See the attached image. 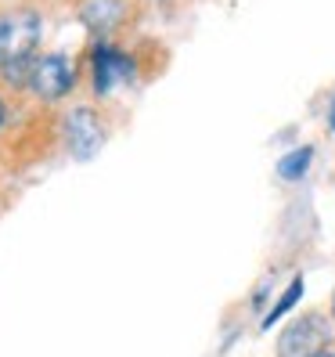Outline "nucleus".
Returning <instances> with one entry per match:
<instances>
[{"mask_svg":"<svg viewBox=\"0 0 335 357\" xmlns=\"http://www.w3.org/2000/svg\"><path fill=\"white\" fill-rule=\"evenodd\" d=\"M83 73L91 79L94 98H109L119 87H134L141 76H148V61L144 51L134 44H123V40H91L87 54H83Z\"/></svg>","mask_w":335,"mask_h":357,"instance_id":"1","label":"nucleus"},{"mask_svg":"<svg viewBox=\"0 0 335 357\" xmlns=\"http://www.w3.org/2000/svg\"><path fill=\"white\" fill-rule=\"evenodd\" d=\"M44 44V8L36 0H0V66L26 61Z\"/></svg>","mask_w":335,"mask_h":357,"instance_id":"2","label":"nucleus"},{"mask_svg":"<svg viewBox=\"0 0 335 357\" xmlns=\"http://www.w3.org/2000/svg\"><path fill=\"white\" fill-rule=\"evenodd\" d=\"M79 76H83L79 58H69L65 51H40L33 61V76H29L26 94L40 105H58L76 91Z\"/></svg>","mask_w":335,"mask_h":357,"instance_id":"3","label":"nucleus"},{"mask_svg":"<svg viewBox=\"0 0 335 357\" xmlns=\"http://www.w3.org/2000/svg\"><path fill=\"white\" fill-rule=\"evenodd\" d=\"M58 134H61V144H65L69 159L91 162L104 149V141H109V123H104V112L98 105H72L61 116Z\"/></svg>","mask_w":335,"mask_h":357,"instance_id":"4","label":"nucleus"},{"mask_svg":"<svg viewBox=\"0 0 335 357\" xmlns=\"http://www.w3.org/2000/svg\"><path fill=\"white\" fill-rule=\"evenodd\" d=\"M328 347H335L332 314L328 310H303L278 332L274 354L278 357H313V354H321Z\"/></svg>","mask_w":335,"mask_h":357,"instance_id":"5","label":"nucleus"},{"mask_svg":"<svg viewBox=\"0 0 335 357\" xmlns=\"http://www.w3.org/2000/svg\"><path fill=\"white\" fill-rule=\"evenodd\" d=\"M79 26L91 40H119L141 18V0H72Z\"/></svg>","mask_w":335,"mask_h":357,"instance_id":"6","label":"nucleus"},{"mask_svg":"<svg viewBox=\"0 0 335 357\" xmlns=\"http://www.w3.org/2000/svg\"><path fill=\"white\" fill-rule=\"evenodd\" d=\"M310 162H313V144H299V149H292L278 159V177L288 181V184H296L310 174Z\"/></svg>","mask_w":335,"mask_h":357,"instance_id":"7","label":"nucleus"},{"mask_svg":"<svg viewBox=\"0 0 335 357\" xmlns=\"http://www.w3.org/2000/svg\"><path fill=\"white\" fill-rule=\"evenodd\" d=\"M299 300H303V275L292 278V282L285 285V292L274 300V307H270V310L263 314V328H274V325H278V318H285V314H288L292 307H296Z\"/></svg>","mask_w":335,"mask_h":357,"instance_id":"8","label":"nucleus"},{"mask_svg":"<svg viewBox=\"0 0 335 357\" xmlns=\"http://www.w3.org/2000/svg\"><path fill=\"white\" fill-rule=\"evenodd\" d=\"M8 119H11V94H8L4 87H0V134H4Z\"/></svg>","mask_w":335,"mask_h":357,"instance_id":"9","label":"nucleus"},{"mask_svg":"<svg viewBox=\"0 0 335 357\" xmlns=\"http://www.w3.org/2000/svg\"><path fill=\"white\" fill-rule=\"evenodd\" d=\"M328 130H335V94H332V105H328Z\"/></svg>","mask_w":335,"mask_h":357,"instance_id":"10","label":"nucleus"},{"mask_svg":"<svg viewBox=\"0 0 335 357\" xmlns=\"http://www.w3.org/2000/svg\"><path fill=\"white\" fill-rule=\"evenodd\" d=\"M328 314H332V321H335V289H332V303H328Z\"/></svg>","mask_w":335,"mask_h":357,"instance_id":"11","label":"nucleus"},{"mask_svg":"<svg viewBox=\"0 0 335 357\" xmlns=\"http://www.w3.org/2000/svg\"><path fill=\"white\" fill-rule=\"evenodd\" d=\"M313 357H335V347H328V350H321V354H313Z\"/></svg>","mask_w":335,"mask_h":357,"instance_id":"12","label":"nucleus"}]
</instances>
